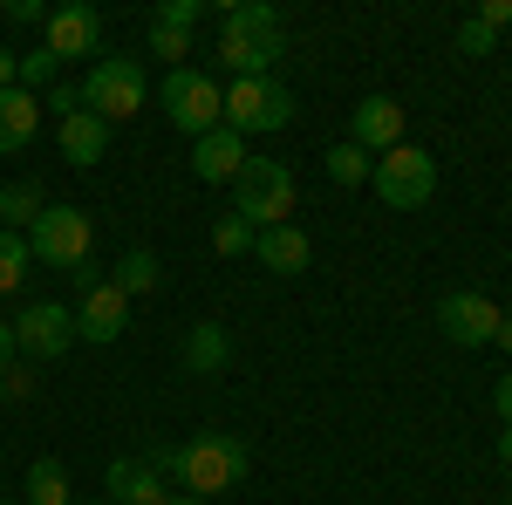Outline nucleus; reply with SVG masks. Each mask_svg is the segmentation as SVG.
<instances>
[{
    "instance_id": "obj_1",
    "label": "nucleus",
    "mask_w": 512,
    "mask_h": 505,
    "mask_svg": "<svg viewBox=\"0 0 512 505\" xmlns=\"http://www.w3.org/2000/svg\"><path fill=\"white\" fill-rule=\"evenodd\" d=\"M144 465L158 471V478H178L192 499H219V492H233L239 478H246L253 451H246V437H233V430H198L185 444H151Z\"/></svg>"
},
{
    "instance_id": "obj_2",
    "label": "nucleus",
    "mask_w": 512,
    "mask_h": 505,
    "mask_svg": "<svg viewBox=\"0 0 512 505\" xmlns=\"http://www.w3.org/2000/svg\"><path fill=\"white\" fill-rule=\"evenodd\" d=\"M287 55V21L267 0H239L219 21V69H233V82L274 76V62Z\"/></svg>"
},
{
    "instance_id": "obj_3",
    "label": "nucleus",
    "mask_w": 512,
    "mask_h": 505,
    "mask_svg": "<svg viewBox=\"0 0 512 505\" xmlns=\"http://www.w3.org/2000/svg\"><path fill=\"white\" fill-rule=\"evenodd\" d=\"M76 89H82V110L103 117V123H130L144 103H151V76H144L137 55H96Z\"/></svg>"
},
{
    "instance_id": "obj_4",
    "label": "nucleus",
    "mask_w": 512,
    "mask_h": 505,
    "mask_svg": "<svg viewBox=\"0 0 512 505\" xmlns=\"http://www.w3.org/2000/svg\"><path fill=\"white\" fill-rule=\"evenodd\" d=\"M294 198H301V185H294V171L287 164H274V157H246L233 178V219H246L253 233H267V226H287L294 219Z\"/></svg>"
},
{
    "instance_id": "obj_5",
    "label": "nucleus",
    "mask_w": 512,
    "mask_h": 505,
    "mask_svg": "<svg viewBox=\"0 0 512 505\" xmlns=\"http://www.w3.org/2000/svg\"><path fill=\"white\" fill-rule=\"evenodd\" d=\"M369 192L383 198L390 212H424L437 198V157L417 151V144H396L369 164Z\"/></svg>"
},
{
    "instance_id": "obj_6",
    "label": "nucleus",
    "mask_w": 512,
    "mask_h": 505,
    "mask_svg": "<svg viewBox=\"0 0 512 505\" xmlns=\"http://www.w3.org/2000/svg\"><path fill=\"white\" fill-rule=\"evenodd\" d=\"M89 246H96V219H89L82 205H48L35 226H28V253L55 273L89 267Z\"/></svg>"
},
{
    "instance_id": "obj_7",
    "label": "nucleus",
    "mask_w": 512,
    "mask_h": 505,
    "mask_svg": "<svg viewBox=\"0 0 512 505\" xmlns=\"http://www.w3.org/2000/svg\"><path fill=\"white\" fill-rule=\"evenodd\" d=\"M164 117L178 123L192 144L205 130H219V123H226V89H219V76H205V69H171V76H164Z\"/></svg>"
},
{
    "instance_id": "obj_8",
    "label": "nucleus",
    "mask_w": 512,
    "mask_h": 505,
    "mask_svg": "<svg viewBox=\"0 0 512 505\" xmlns=\"http://www.w3.org/2000/svg\"><path fill=\"white\" fill-rule=\"evenodd\" d=\"M287 123H294V96L274 76L226 82V130H239V137H274Z\"/></svg>"
},
{
    "instance_id": "obj_9",
    "label": "nucleus",
    "mask_w": 512,
    "mask_h": 505,
    "mask_svg": "<svg viewBox=\"0 0 512 505\" xmlns=\"http://www.w3.org/2000/svg\"><path fill=\"white\" fill-rule=\"evenodd\" d=\"M14 342H21L28 362H62V355L76 349V308H62V301H35V308H21Z\"/></svg>"
},
{
    "instance_id": "obj_10",
    "label": "nucleus",
    "mask_w": 512,
    "mask_h": 505,
    "mask_svg": "<svg viewBox=\"0 0 512 505\" xmlns=\"http://www.w3.org/2000/svg\"><path fill=\"white\" fill-rule=\"evenodd\" d=\"M41 48L55 55V62H96L103 55V14L89 7V0H69V7H55L48 21H41Z\"/></svg>"
},
{
    "instance_id": "obj_11",
    "label": "nucleus",
    "mask_w": 512,
    "mask_h": 505,
    "mask_svg": "<svg viewBox=\"0 0 512 505\" xmlns=\"http://www.w3.org/2000/svg\"><path fill=\"white\" fill-rule=\"evenodd\" d=\"M437 328H444V342H458V349H492V335H499V308H492V294L458 287V294L437 301Z\"/></svg>"
},
{
    "instance_id": "obj_12",
    "label": "nucleus",
    "mask_w": 512,
    "mask_h": 505,
    "mask_svg": "<svg viewBox=\"0 0 512 505\" xmlns=\"http://www.w3.org/2000/svg\"><path fill=\"white\" fill-rule=\"evenodd\" d=\"M123 328H130V294H123L117 280H96L89 294L76 301V342H96V349H110Z\"/></svg>"
},
{
    "instance_id": "obj_13",
    "label": "nucleus",
    "mask_w": 512,
    "mask_h": 505,
    "mask_svg": "<svg viewBox=\"0 0 512 505\" xmlns=\"http://www.w3.org/2000/svg\"><path fill=\"white\" fill-rule=\"evenodd\" d=\"M349 144L369 151V157L396 151V144H403V103H396V96H362L355 117H349Z\"/></svg>"
},
{
    "instance_id": "obj_14",
    "label": "nucleus",
    "mask_w": 512,
    "mask_h": 505,
    "mask_svg": "<svg viewBox=\"0 0 512 505\" xmlns=\"http://www.w3.org/2000/svg\"><path fill=\"white\" fill-rule=\"evenodd\" d=\"M239 164H246V137H239V130H226V123H219V130H205V137L192 144L198 185H233Z\"/></svg>"
},
{
    "instance_id": "obj_15",
    "label": "nucleus",
    "mask_w": 512,
    "mask_h": 505,
    "mask_svg": "<svg viewBox=\"0 0 512 505\" xmlns=\"http://www.w3.org/2000/svg\"><path fill=\"white\" fill-rule=\"evenodd\" d=\"M103 492H110V505H164V478L144 458H110L103 465Z\"/></svg>"
},
{
    "instance_id": "obj_16",
    "label": "nucleus",
    "mask_w": 512,
    "mask_h": 505,
    "mask_svg": "<svg viewBox=\"0 0 512 505\" xmlns=\"http://www.w3.org/2000/svg\"><path fill=\"white\" fill-rule=\"evenodd\" d=\"M253 260H260L267 273H280V280H294V273H308L315 246H308V233H301V226H267V233L253 239Z\"/></svg>"
},
{
    "instance_id": "obj_17",
    "label": "nucleus",
    "mask_w": 512,
    "mask_h": 505,
    "mask_svg": "<svg viewBox=\"0 0 512 505\" xmlns=\"http://www.w3.org/2000/svg\"><path fill=\"white\" fill-rule=\"evenodd\" d=\"M41 130V96L35 89H0V151H28Z\"/></svg>"
},
{
    "instance_id": "obj_18",
    "label": "nucleus",
    "mask_w": 512,
    "mask_h": 505,
    "mask_svg": "<svg viewBox=\"0 0 512 505\" xmlns=\"http://www.w3.org/2000/svg\"><path fill=\"white\" fill-rule=\"evenodd\" d=\"M55 144H62L69 164H103V151H110V123L89 117V110H76V117L55 123Z\"/></svg>"
},
{
    "instance_id": "obj_19",
    "label": "nucleus",
    "mask_w": 512,
    "mask_h": 505,
    "mask_svg": "<svg viewBox=\"0 0 512 505\" xmlns=\"http://www.w3.org/2000/svg\"><path fill=\"white\" fill-rule=\"evenodd\" d=\"M226 362H233V335H226V321H198L192 335H185V369L212 376V369H226Z\"/></svg>"
},
{
    "instance_id": "obj_20",
    "label": "nucleus",
    "mask_w": 512,
    "mask_h": 505,
    "mask_svg": "<svg viewBox=\"0 0 512 505\" xmlns=\"http://www.w3.org/2000/svg\"><path fill=\"white\" fill-rule=\"evenodd\" d=\"M41 212H48V198H41L35 178H21V185H0V226H7V233H28Z\"/></svg>"
},
{
    "instance_id": "obj_21",
    "label": "nucleus",
    "mask_w": 512,
    "mask_h": 505,
    "mask_svg": "<svg viewBox=\"0 0 512 505\" xmlns=\"http://www.w3.org/2000/svg\"><path fill=\"white\" fill-rule=\"evenodd\" d=\"M21 505H76V492H69V471L55 465V458H41V465L28 471V492H21Z\"/></svg>"
},
{
    "instance_id": "obj_22",
    "label": "nucleus",
    "mask_w": 512,
    "mask_h": 505,
    "mask_svg": "<svg viewBox=\"0 0 512 505\" xmlns=\"http://www.w3.org/2000/svg\"><path fill=\"white\" fill-rule=\"evenodd\" d=\"M158 253H144V246H130V253H123L117 267H110V280H117L123 294H130V301H137V294H151V287H158Z\"/></svg>"
},
{
    "instance_id": "obj_23",
    "label": "nucleus",
    "mask_w": 512,
    "mask_h": 505,
    "mask_svg": "<svg viewBox=\"0 0 512 505\" xmlns=\"http://www.w3.org/2000/svg\"><path fill=\"white\" fill-rule=\"evenodd\" d=\"M28 267H35V253H28V233H7V226H0V294H21Z\"/></svg>"
},
{
    "instance_id": "obj_24",
    "label": "nucleus",
    "mask_w": 512,
    "mask_h": 505,
    "mask_svg": "<svg viewBox=\"0 0 512 505\" xmlns=\"http://www.w3.org/2000/svg\"><path fill=\"white\" fill-rule=\"evenodd\" d=\"M369 164H376L369 151H355V144H335V151H328V178H335V185H369Z\"/></svg>"
},
{
    "instance_id": "obj_25",
    "label": "nucleus",
    "mask_w": 512,
    "mask_h": 505,
    "mask_svg": "<svg viewBox=\"0 0 512 505\" xmlns=\"http://www.w3.org/2000/svg\"><path fill=\"white\" fill-rule=\"evenodd\" d=\"M205 14H212L205 0H164L158 14H151V28H171V35H192V28L205 21Z\"/></svg>"
},
{
    "instance_id": "obj_26",
    "label": "nucleus",
    "mask_w": 512,
    "mask_h": 505,
    "mask_svg": "<svg viewBox=\"0 0 512 505\" xmlns=\"http://www.w3.org/2000/svg\"><path fill=\"white\" fill-rule=\"evenodd\" d=\"M253 226H246V219H219V226H212V253H219V260H239V253H253Z\"/></svg>"
},
{
    "instance_id": "obj_27",
    "label": "nucleus",
    "mask_w": 512,
    "mask_h": 505,
    "mask_svg": "<svg viewBox=\"0 0 512 505\" xmlns=\"http://www.w3.org/2000/svg\"><path fill=\"white\" fill-rule=\"evenodd\" d=\"M55 69H62V62H55L48 48H35V55H21V89H55Z\"/></svg>"
},
{
    "instance_id": "obj_28",
    "label": "nucleus",
    "mask_w": 512,
    "mask_h": 505,
    "mask_svg": "<svg viewBox=\"0 0 512 505\" xmlns=\"http://www.w3.org/2000/svg\"><path fill=\"white\" fill-rule=\"evenodd\" d=\"M151 55H164V62H185V55H192V35H171V28H151Z\"/></svg>"
},
{
    "instance_id": "obj_29",
    "label": "nucleus",
    "mask_w": 512,
    "mask_h": 505,
    "mask_svg": "<svg viewBox=\"0 0 512 505\" xmlns=\"http://www.w3.org/2000/svg\"><path fill=\"white\" fill-rule=\"evenodd\" d=\"M458 55H492V28L485 21H465L458 28Z\"/></svg>"
},
{
    "instance_id": "obj_30",
    "label": "nucleus",
    "mask_w": 512,
    "mask_h": 505,
    "mask_svg": "<svg viewBox=\"0 0 512 505\" xmlns=\"http://www.w3.org/2000/svg\"><path fill=\"white\" fill-rule=\"evenodd\" d=\"M41 110H62V117H76V110H82V89H69V82H55V89L41 96Z\"/></svg>"
},
{
    "instance_id": "obj_31",
    "label": "nucleus",
    "mask_w": 512,
    "mask_h": 505,
    "mask_svg": "<svg viewBox=\"0 0 512 505\" xmlns=\"http://www.w3.org/2000/svg\"><path fill=\"white\" fill-rule=\"evenodd\" d=\"M7 21H21V28H41V21H48V7H41V0H7Z\"/></svg>"
},
{
    "instance_id": "obj_32",
    "label": "nucleus",
    "mask_w": 512,
    "mask_h": 505,
    "mask_svg": "<svg viewBox=\"0 0 512 505\" xmlns=\"http://www.w3.org/2000/svg\"><path fill=\"white\" fill-rule=\"evenodd\" d=\"M0 383H7V396L21 403V396H35V369H21V362H14V369H0Z\"/></svg>"
},
{
    "instance_id": "obj_33",
    "label": "nucleus",
    "mask_w": 512,
    "mask_h": 505,
    "mask_svg": "<svg viewBox=\"0 0 512 505\" xmlns=\"http://www.w3.org/2000/svg\"><path fill=\"white\" fill-rule=\"evenodd\" d=\"M472 21H485V28L499 35V28H512V0H485V7H478Z\"/></svg>"
},
{
    "instance_id": "obj_34",
    "label": "nucleus",
    "mask_w": 512,
    "mask_h": 505,
    "mask_svg": "<svg viewBox=\"0 0 512 505\" xmlns=\"http://www.w3.org/2000/svg\"><path fill=\"white\" fill-rule=\"evenodd\" d=\"M492 410H499V424L512 430V369L499 376V383H492Z\"/></svg>"
},
{
    "instance_id": "obj_35",
    "label": "nucleus",
    "mask_w": 512,
    "mask_h": 505,
    "mask_svg": "<svg viewBox=\"0 0 512 505\" xmlns=\"http://www.w3.org/2000/svg\"><path fill=\"white\" fill-rule=\"evenodd\" d=\"M21 362V342H14V321H0V369H14Z\"/></svg>"
},
{
    "instance_id": "obj_36",
    "label": "nucleus",
    "mask_w": 512,
    "mask_h": 505,
    "mask_svg": "<svg viewBox=\"0 0 512 505\" xmlns=\"http://www.w3.org/2000/svg\"><path fill=\"white\" fill-rule=\"evenodd\" d=\"M14 82H21V55L0 41V89H14Z\"/></svg>"
},
{
    "instance_id": "obj_37",
    "label": "nucleus",
    "mask_w": 512,
    "mask_h": 505,
    "mask_svg": "<svg viewBox=\"0 0 512 505\" xmlns=\"http://www.w3.org/2000/svg\"><path fill=\"white\" fill-rule=\"evenodd\" d=\"M492 349H506V355H512V314H499V335H492Z\"/></svg>"
},
{
    "instance_id": "obj_38",
    "label": "nucleus",
    "mask_w": 512,
    "mask_h": 505,
    "mask_svg": "<svg viewBox=\"0 0 512 505\" xmlns=\"http://www.w3.org/2000/svg\"><path fill=\"white\" fill-rule=\"evenodd\" d=\"M164 505H212V499H192V492H178V499H164Z\"/></svg>"
},
{
    "instance_id": "obj_39",
    "label": "nucleus",
    "mask_w": 512,
    "mask_h": 505,
    "mask_svg": "<svg viewBox=\"0 0 512 505\" xmlns=\"http://www.w3.org/2000/svg\"><path fill=\"white\" fill-rule=\"evenodd\" d=\"M499 458H506V465H512V430H506V437H499Z\"/></svg>"
},
{
    "instance_id": "obj_40",
    "label": "nucleus",
    "mask_w": 512,
    "mask_h": 505,
    "mask_svg": "<svg viewBox=\"0 0 512 505\" xmlns=\"http://www.w3.org/2000/svg\"><path fill=\"white\" fill-rule=\"evenodd\" d=\"M76 505H110V499H76Z\"/></svg>"
},
{
    "instance_id": "obj_41",
    "label": "nucleus",
    "mask_w": 512,
    "mask_h": 505,
    "mask_svg": "<svg viewBox=\"0 0 512 505\" xmlns=\"http://www.w3.org/2000/svg\"><path fill=\"white\" fill-rule=\"evenodd\" d=\"M0 403H7V383H0Z\"/></svg>"
},
{
    "instance_id": "obj_42",
    "label": "nucleus",
    "mask_w": 512,
    "mask_h": 505,
    "mask_svg": "<svg viewBox=\"0 0 512 505\" xmlns=\"http://www.w3.org/2000/svg\"><path fill=\"white\" fill-rule=\"evenodd\" d=\"M0 505H21V499H0Z\"/></svg>"
}]
</instances>
